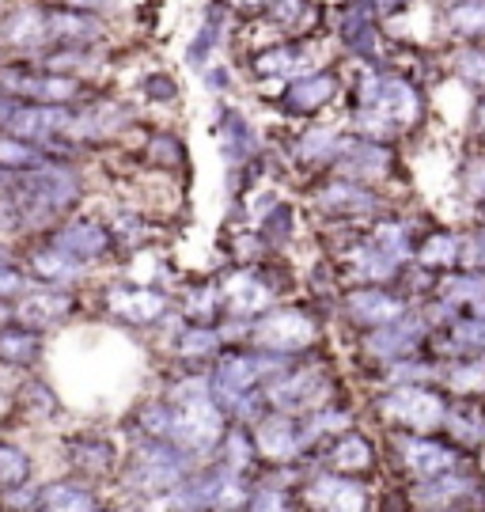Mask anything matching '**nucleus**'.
Masks as SVG:
<instances>
[{"label": "nucleus", "instance_id": "1", "mask_svg": "<svg viewBox=\"0 0 485 512\" xmlns=\"http://www.w3.org/2000/svg\"><path fill=\"white\" fill-rule=\"evenodd\" d=\"M0 95L42 107H76L88 95V80L50 73L31 57H0Z\"/></svg>", "mask_w": 485, "mask_h": 512}, {"label": "nucleus", "instance_id": "11", "mask_svg": "<svg viewBox=\"0 0 485 512\" xmlns=\"http://www.w3.org/2000/svg\"><path fill=\"white\" fill-rule=\"evenodd\" d=\"M42 164H54L46 156V148L31 145V141H19V137L0 129V175H19V171H31V167Z\"/></svg>", "mask_w": 485, "mask_h": 512}, {"label": "nucleus", "instance_id": "14", "mask_svg": "<svg viewBox=\"0 0 485 512\" xmlns=\"http://www.w3.org/2000/svg\"><path fill=\"white\" fill-rule=\"evenodd\" d=\"M470 494H474V478H451L448 471L425 478L421 490H417V497L425 505H451V501H463Z\"/></svg>", "mask_w": 485, "mask_h": 512}, {"label": "nucleus", "instance_id": "3", "mask_svg": "<svg viewBox=\"0 0 485 512\" xmlns=\"http://www.w3.org/2000/svg\"><path fill=\"white\" fill-rule=\"evenodd\" d=\"M42 239H50L57 251H65L80 266H91V262L107 258L110 247H114V232L99 217H65Z\"/></svg>", "mask_w": 485, "mask_h": 512}, {"label": "nucleus", "instance_id": "4", "mask_svg": "<svg viewBox=\"0 0 485 512\" xmlns=\"http://www.w3.org/2000/svg\"><path fill=\"white\" fill-rule=\"evenodd\" d=\"M72 311H76V296H72V289L31 285V289L12 304V319L23 323V327L38 330V334H46V330L69 323Z\"/></svg>", "mask_w": 485, "mask_h": 512}, {"label": "nucleus", "instance_id": "12", "mask_svg": "<svg viewBox=\"0 0 485 512\" xmlns=\"http://www.w3.org/2000/svg\"><path fill=\"white\" fill-rule=\"evenodd\" d=\"M307 338H311V327H307L304 315H296V311H277L270 323L262 327V342H270L277 349L304 346Z\"/></svg>", "mask_w": 485, "mask_h": 512}, {"label": "nucleus", "instance_id": "15", "mask_svg": "<svg viewBox=\"0 0 485 512\" xmlns=\"http://www.w3.org/2000/svg\"><path fill=\"white\" fill-rule=\"evenodd\" d=\"M258 444L270 459H292L300 452V433L288 421H266L258 429Z\"/></svg>", "mask_w": 485, "mask_h": 512}, {"label": "nucleus", "instance_id": "16", "mask_svg": "<svg viewBox=\"0 0 485 512\" xmlns=\"http://www.w3.org/2000/svg\"><path fill=\"white\" fill-rule=\"evenodd\" d=\"M72 463L80 471L103 475V471H110V463H114V448L103 437H80L72 440Z\"/></svg>", "mask_w": 485, "mask_h": 512}, {"label": "nucleus", "instance_id": "7", "mask_svg": "<svg viewBox=\"0 0 485 512\" xmlns=\"http://www.w3.org/2000/svg\"><path fill=\"white\" fill-rule=\"evenodd\" d=\"M307 505L319 512H364L368 509V494L364 486L353 478H315L311 490H307Z\"/></svg>", "mask_w": 485, "mask_h": 512}, {"label": "nucleus", "instance_id": "25", "mask_svg": "<svg viewBox=\"0 0 485 512\" xmlns=\"http://www.w3.org/2000/svg\"><path fill=\"white\" fill-rule=\"evenodd\" d=\"M16 258H19V247H12V243L0 239V262H16Z\"/></svg>", "mask_w": 485, "mask_h": 512}, {"label": "nucleus", "instance_id": "22", "mask_svg": "<svg viewBox=\"0 0 485 512\" xmlns=\"http://www.w3.org/2000/svg\"><path fill=\"white\" fill-rule=\"evenodd\" d=\"M485 380V365H470V368H459V372H451V384L459 387V391H467L470 384H478Z\"/></svg>", "mask_w": 485, "mask_h": 512}, {"label": "nucleus", "instance_id": "17", "mask_svg": "<svg viewBox=\"0 0 485 512\" xmlns=\"http://www.w3.org/2000/svg\"><path fill=\"white\" fill-rule=\"evenodd\" d=\"M31 478V459L27 452L12 444V440H0V490H16Z\"/></svg>", "mask_w": 485, "mask_h": 512}, {"label": "nucleus", "instance_id": "9", "mask_svg": "<svg viewBox=\"0 0 485 512\" xmlns=\"http://www.w3.org/2000/svg\"><path fill=\"white\" fill-rule=\"evenodd\" d=\"M107 304L114 315H122L129 323H152V319H160L163 311H167V300L160 293H152V289H110L107 293Z\"/></svg>", "mask_w": 485, "mask_h": 512}, {"label": "nucleus", "instance_id": "2", "mask_svg": "<svg viewBox=\"0 0 485 512\" xmlns=\"http://www.w3.org/2000/svg\"><path fill=\"white\" fill-rule=\"evenodd\" d=\"M46 46L42 0H0V57H31Z\"/></svg>", "mask_w": 485, "mask_h": 512}, {"label": "nucleus", "instance_id": "18", "mask_svg": "<svg viewBox=\"0 0 485 512\" xmlns=\"http://www.w3.org/2000/svg\"><path fill=\"white\" fill-rule=\"evenodd\" d=\"M368 463H372V444L364 437H345L334 448V467L338 471H364Z\"/></svg>", "mask_w": 485, "mask_h": 512}, {"label": "nucleus", "instance_id": "24", "mask_svg": "<svg viewBox=\"0 0 485 512\" xmlns=\"http://www.w3.org/2000/svg\"><path fill=\"white\" fill-rule=\"evenodd\" d=\"M254 512H281V494L277 490H258V501H254Z\"/></svg>", "mask_w": 485, "mask_h": 512}, {"label": "nucleus", "instance_id": "8", "mask_svg": "<svg viewBox=\"0 0 485 512\" xmlns=\"http://www.w3.org/2000/svg\"><path fill=\"white\" fill-rule=\"evenodd\" d=\"M383 410L406 429H436L444 421V403L429 391H395Z\"/></svg>", "mask_w": 485, "mask_h": 512}, {"label": "nucleus", "instance_id": "13", "mask_svg": "<svg viewBox=\"0 0 485 512\" xmlns=\"http://www.w3.org/2000/svg\"><path fill=\"white\" fill-rule=\"evenodd\" d=\"M42 512H95V497L76 486V482H54L46 494L38 497Z\"/></svg>", "mask_w": 485, "mask_h": 512}, {"label": "nucleus", "instance_id": "19", "mask_svg": "<svg viewBox=\"0 0 485 512\" xmlns=\"http://www.w3.org/2000/svg\"><path fill=\"white\" fill-rule=\"evenodd\" d=\"M31 285H35V281L19 266V258L16 262H0V304H16Z\"/></svg>", "mask_w": 485, "mask_h": 512}, {"label": "nucleus", "instance_id": "20", "mask_svg": "<svg viewBox=\"0 0 485 512\" xmlns=\"http://www.w3.org/2000/svg\"><path fill=\"white\" fill-rule=\"evenodd\" d=\"M357 304V319H364V323H387V319H395L398 315V304L395 300H387V296H379V293H364L353 300Z\"/></svg>", "mask_w": 485, "mask_h": 512}, {"label": "nucleus", "instance_id": "21", "mask_svg": "<svg viewBox=\"0 0 485 512\" xmlns=\"http://www.w3.org/2000/svg\"><path fill=\"white\" fill-rule=\"evenodd\" d=\"M141 92L148 95V99H156V103H167V99H175V80L171 76H163V73H152V76H144L141 80Z\"/></svg>", "mask_w": 485, "mask_h": 512}, {"label": "nucleus", "instance_id": "10", "mask_svg": "<svg viewBox=\"0 0 485 512\" xmlns=\"http://www.w3.org/2000/svg\"><path fill=\"white\" fill-rule=\"evenodd\" d=\"M398 452H402V463L417 478H432L455 467V452L444 444H429V440H398Z\"/></svg>", "mask_w": 485, "mask_h": 512}, {"label": "nucleus", "instance_id": "23", "mask_svg": "<svg viewBox=\"0 0 485 512\" xmlns=\"http://www.w3.org/2000/svg\"><path fill=\"white\" fill-rule=\"evenodd\" d=\"M213 346H216V338L209 334V330H190V338L182 342L186 353H205V349H213Z\"/></svg>", "mask_w": 485, "mask_h": 512}, {"label": "nucleus", "instance_id": "5", "mask_svg": "<svg viewBox=\"0 0 485 512\" xmlns=\"http://www.w3.org/2000/svg\"><path fill=\"white\" fill-rule=\"evenodd\" d=\"M42 12H46V38H50V46H99L107 38L103 16L80 12L72 4H61V0H42Z\"/></svg>", "mask_w": 485, "mask_h": 512}, {"label": "nucleus", "instance_id": "6", "mask_svg": "<svg viewBox=\"0 0 485 512\" xmlns=\"http://www.w3.org/2000/svg\"><path fill=\"white\" fill-rule=\"evenodd\" d=\"M46 353V338L16 319L0 323V368L4 372H35Z\"/></svg>", "mask_w": 485, "mask_h": 512}]
</instances>
